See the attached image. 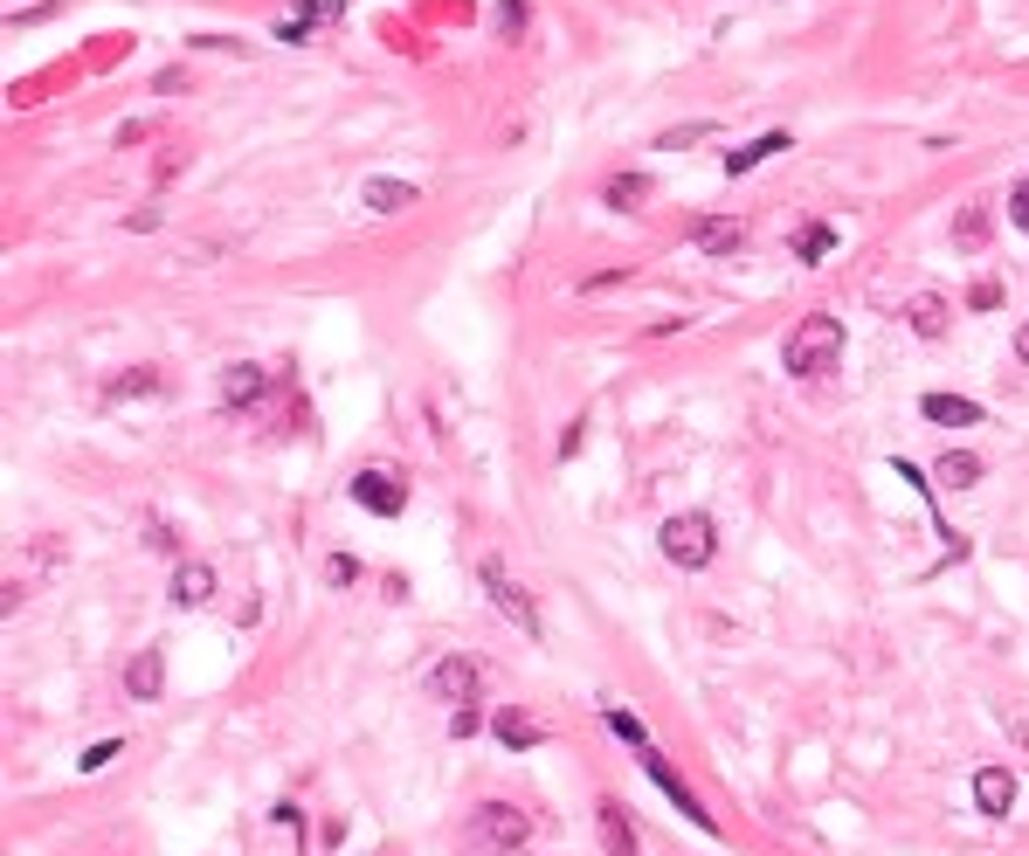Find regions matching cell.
<instances>
[{"instance_id":"cell-1","label":"cell","mask_w":1029,"mask_h":856,"mask_svg":"<svg viewBox=\"0 0 1029 856\" xmlns=\"http://www.w3.org/2000/svg\"><path fill=\"white\" fill-rule=\"evenodd\" d=\"M836 359H843V325L836 318H822V311H815V318H802V325L788 332V373L815 380V373H830Z\"/></svg>"},{"instance_id":"cell-2","label":"cell","mask_w":1029,"mask_h":856,"mask_svg":"<svg viewBox=\"0 0 1029 856\" xmlns=\"http://www.w3.org/2000/svg\"><path fill=\"white\" fill-rule=\"evenodd\" d=\"M663 560L671 566H705L718 553V532H712V518L705 511H678V518H663Z\"/></svg>"},{"instance_id":"cell-3","label":"cell","mask_w":1029,"mask_h":856,"mask_svg":"<svg viewBox=\"0 0 1029 856\" xmlns=\"http://www.w3.org/2000/svg\"><path fill=\"white\" fill-rule=\"evenodd\" d=\"M470 836H477V849L511 856V849H526L532 822H526V809H511V801H484V809L470 815Z\"/></svg>"},{"instance_id":"cell-4","label":"cell","mask_w":1029,"mask_h":856,"mask_svg":"<svg viewBox=\"0 0 1029 856\" xmlns=\"http://www.w3.org/2000/svg\"><path fill=\"white\" fill-rule=\"evenodd\" d=\"M484 594H491V608H498L519 636H539V608H532V594H526L519 581H511L498 560H484Z\"/></svg>"},{"instance_id":"cell-5","label":"cell","mask_w":1029,"mask_h":856,"mask_svg":"<svg viewBox=\"0 0 1029 856\" xmlns=\"http://www.w3.org/2000/svg\"><path fill=\"white\" fill-rule=\"evenodd\" d=\"M346 490H353V505L373 511V518H401V505H408V484L394 470H359Z\"/></svg>"},{"instance_id":"cell-6","label":"cell","mask_w":1029,"mask_h":856,"mask_svg":"<svg viewBox=\"0 0 1029 856\" xmlns=\"http://www.w3.org/2000/svg\"><path fill=\"white\" fill-rule=\"evenodd\" d=\"M429 691L443 697V705H477V691H484V670L470 657H443L429 670Z\"/></svg>"},{"instance_id":"cell-7","label":"cell","mask_w":1029,"mask_h":856,"mask_svg":"<svg viewBox=\"0 0 1029 856\" xmlns=\"http://www.w3.org/2000/svg\"><path fill=\"white\" fill-rule=\"evenodd\" d=\"M642 773H650V781H657L663 794H671V801H678V809H684L691 822H698V828H705V836H718V822L705 815V801H698V794H691V788L678 781V767H671V760H663V754H650V746H642Z\"/></svg>"},{"instance_id":"cell-8","label":"cell","mask_w":1029,"mask_h":856,"mask_svg":"<svg viewBox=\"0 0 1029 856\" xmlns=\"http://www.w3.org/2000/svg\"><path fill=\"white\" fill-rule=\"evenodd\" d=\"M974 809L982 815H1009L1016 809V773L1009 767H982L974 773Z\"/></svg>"},{"instance_id":"cell-9","label":"cell","mask_w":1029,"mask_h":856,"mask_svg":"<svg viewBox=\"0 0 1029 856\" xmlns=\"http://www.w3.org/2000/svg\"><path fill=\"white\" fill-rule=\"evenodd\" d=\"M208 594H215V566H208V560H180V566H173V602H180V608H201Z\"/></svg>"},{"instance_id":"cell-10","label":"cell","mask_w":1029,"mask_h":856,"mask_svg":"<svg viewBox=\"0 0 1029 856\" xmlns=\"http://www.w3.org/2000/svg\"><path fill=\"white\" fill-rule=\"evenodd\" d=\"M691 242H698L705 256H733L746 242V221H726V215H705L698 228H691Z\"/></svg>"},{"instance_id":"cell-11","label":"cell","mask_w":1029,"mask_h":856,"mask_svg":"<svg viewBox=\"0 0 1029 856\" xmlns=\"http://www.w3.org/2000/svg\"><path fill=\"white\" fill-rule=\"evenodd\" d=\"M160 684H166V663H160V650H139L132 663H124V691H132L139 705H145V697H160Z\"/></svg>"},{"instance_id":"cell-12","label":"cell","mask_w":1029,"mask_h":856,"mask_svg":"<svg viewBox=\"0 0 1029 856\" xmlns=\"http://www.w3.org/2000/svg\"><path fill=\"white\" fill-rule=\"evenodd\" d=\"M595 822H602V849H608V856H636V828H629V815L615 809V801H602Z\"/></svg>"},{"instance_id":"cell-13","label":"cell","mask_w":1029,"mask_h":856,"mask_svg":"<svg viewBox=\"0 0 1029 856\" xmlns=\"http://www.w3.org/2000/svg\"><path fill=\"white\" fill-rule=\"evenodd\" d=\"M919 408H925V422H946V429H974V422H982V408L961 401V394H925Z\"/></svg>"},{"instance_id":"cell-14","label":"cell","mask_w":1029,"mask_h":856,"mask_svg":"<svg viewBox=\"0 0 1029 856\" xmlns=\"http://www.w3.org/2000/svg\"><path fill=\"white\" fill-rule=\"evenodd\" d=\"M906 318H912V332H919V339H940V332H946V297L919 291V297L906 304Z\"/></svg>"},{"instance_id":"cell-15","label":"cell","mask_w":1029,"mask_h":856,"mask_svg":"<svg viewBox=\"0 0 1029 856\" xmlns=\"http://www.w3.org/2000/svg\"><path fill=\"white\" fill-rule=\"evenodd\" d=\"M491 733H498V739L511 746V754H526V746H539V725H532V718H526L519 705H505V712L491 718Z\"/></svg>"},{"instance_id":"cell-16","label":"cell","mask_w":1029,"mask_h":856,"mask_svg":"<svg viewBox=\"0 0 1029 856\" xmlns=\"http://www.w3.org/2000/svg\"><path fill=\"white\" fill-rule=\"evenodd\" d=\"M367 207L373 215H401V207H415V187L408 180H367Z\"/></svg>"},{"instance_id":"cell-17","label":"cell","mask_w":1029,"mask_h":856,"mask_svg":"<svg viewBox=\"0 0 1029 856\" xmlns=\"http://www.w3.org/2000/svg\"><path fill=\"white\" fill-rule=\"evenodd\" d=\"M256 394H263V367H228L221 373V401L228 408H249Z\"/></svg>"},{"instance_id":"cell-18","label":"cell","mask_w":1029,"mask_h":856,"mask_svg":"<svg viewBox=\"0 0 1029 856\" xmlns=\"http://www.w3.org/2000/svg\"><path fill=\"white\" fill-rule=\"evenodd\" d=\"M974 477H982V456H967V449H946V456L933 463V484H954V490H967Z\"/></svg>"},{"instance_id":"cell-19","label":"cell","mask_w":1029,"mask_h":856,"mask_svg":"<svg viewBox=\"0 0 1029 856\" xmlns=\"http://www.w3.org/2000/svg\"><path fill=\"white\" fill-rule=\"evenodd\" d=\"M767 152H788V132H767V139H754V145H739V152H726V173H754Z\"/></svg>"},{"instance_id":"cell-20","label":"cell","mask_w":1029,"mask_h":856,"mask_svg":"<svg viewBox=\"0 0 1029 856\" xmlns=\"http://www.w3.org/2000/svg\"><path fill=\"white\" fill-rule=\"evenodd\" d=\"M602 201L608 207H642V201H650V173H615Z\"/></svg>"},{"instance_id":"cell-21","label":"cell","mask_w":1029,"mask_h":856,"mask_svg":"<svg viewBox=\"0 0 1029 856\" xmlns=\"http://www.w3.org/2000/svg\"><path fill=\"white\" fill-rule=\"evenodd\" d=\"M105 394H111V401H139V394H160V373H152V367H132V373H118V380L105 387Z\"/></svg>"},{"instance_id":"cell-22","label":"cell","mask_w":1029,"mask_h":856,"mask_svg":"<svg viewBox=\"0 0 1029 856\" xmlns=\"http://www.w3.org/2000/svg\"><path fill=\"white\" fill-rule=\"evenodd\" d=\"M954 242H961V249H982V242H988V207H961Z\"/></svg>"},{"instance_id":"cell-23","label":"cell","mask_w":1029,"mask_h":856,"mask_svg":"<svg viewBox=\"0 0 1029 856\" xmlns=\"http://www.w3.org/2000/svg\"><path fill=\"white\" fill-rule=\"evenodd\" d=\"M830 249H836V236H830L822 221H809L802 236H794V256H802V263H815V256H830Z\"/></svg>"},{"instance_id":"cell-24","label":"cell","mask_w":1029,"mask_h":856,"mask_svg":"<svg viewBox=\"0 0 1029 856\" xmlns=\"http://www.w3.org/2000/svg\"><path fill=\"white\" fill-rule=\"evenodd\" d=\"M325 581H332V587H353V581H359V560H353V553H332V560H325Z\"/></svg>"},{"instance_id":"cell-25","label":"cell","mask_w":1029,"mask_h":856,"mask_svg":"<svg viewBox=\"0 0 1029 856\" xmlns=\"http://www.w3.org/2000/svg\"><path fill=\"white\" fill-rule=\"evenodd\" d=\"M698 139H712V124H678V132H663L657 145H663V152H678V145H698Z\"/></svg>"},{"instance_id":"cell-26","label":"cell","mask_w":1029,"mask_h":856,"mask_svg":"<svg viewBox=\"0 0 1029 856\" xmlns=\"http://www.w3.org/2000/svg\"><path fill=\"white\" fill-rule=\"evenodd\" d=\"M608 733H615V739H629V746H642V725H636L622 705H608Z\"/></svg>"},{"instance_id":"cell-27","label":"cell","mask_w":1029,"mask_h":856,"mask_svg":"<svg viewBox=\"0 0 1029 856\" xmlns=\"http://www.w3.org/2000/svg\"><path fill=\"white\" fill-rule=\"evenodd\" d=\"M111 760H118V739H97V746H90V754L76 760V767H84V773H97V767H111Z\"/></svg>"},{"instance_id":"cell-28","label":"cell","mask_w":1029,"mask_h":856,"mask_svg":"<svg viewBox=\"0 0 1029 856\" xmlns=\"http://www.w3.org/2000/svg\"><path fill=\"white\" fill-rule=\"evenodd\" d=\"M477 725H484V718H477L470 705H456V712H449V733H456V739H470V733H477Z\"/></svg>"},{"instance_id":"cell-29","label":"cell","mask_w":1029,"mask_h":856,"mask_svg":"<svg viewBox=\"0 0 1029 856\" xmlns=\"http://www.w3.org/2000/svg\"><path fill=\"white\" fill-rule=\"evenodd\" d=\"M270 822H277V828H291V836H297V828H304V815H297V801H277V809H270Z\"/></svg>"},{"instance_id":"cell-30","label":"cell","mask_w":1029,"mask_h":856,"mask_svg":"<svg viewBox=\"0 0 1029 856\" xmlns=\"http://www.w3.org/2000/svg\"><path fill=\"white\" fill-rule=\"evenodd\" d=\"M498 21H505L511 35H519V29H526V0H498Z\"/></svg>"},{"instance_id":"cell-31","label":"cell","mask_w":1029,"mask_h":856,"mask_svg":"<svg viewBox=\"0 0 1029 856\" xmlns=\"http://www.w3.org/2000/svg\"><path fill=\"white\" fill-rule=\"evenodd\" d=\"M967 304H974V311H995V304H1001V291H995V283H974V297H967Z\"/></svg>"},{"instance_id":"cell-32","label":"cell","mask_w":1029,"mask_h":856,"mask_svg":"<svg viewBox=\"0 0 1029 856\" xmlns=\"http://www.w3.org/2000/svg\"><path fill=\"white\" fill-rule=\"evenodd\" d=\"M1016 359H1022V367H1029V325L1016 332Z\"/></svg>"},{"instance_id":"cell-33","label":"cell","mask_w":1029,"mask_h":856,"mask_svg":"<svg viewBox=\"0 0 1029 856\" xmlns=\"http://www.w3.org/2000/svg\"><path fill=\"white\" fill-rule=\"evenodd\" d=\"M1016 201H1029V180H1022V194H1016Z\"/></svg>"}]
</instances>
